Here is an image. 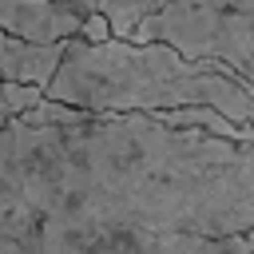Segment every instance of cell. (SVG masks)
I'll return each instance as SVG.
<instances>
[{
  "label": "cell",
  "mask_w": 254,
  "mask_h": 254,
  "mask_svg": "<svg viewBox=\"0 0 254 254\" xmlns=\"http://www.w3.org/2000/svg\"><path fill=\"white\" fill-rule=\"evenodd\" d=\"M115 32H111V20L107 16H99V12H91L87 20H83V32H79V40H87V44H103V40H111Z\"/></svg>",
  "instance_id": "cell-8"
},
{
  "label": "cell",
  "mask_w": 254,
  "mask_h": 254,
  "mask_svg": "<svg viewBox=\"0 0 254 254\" xmlns=\"http://www.w3.org/2000/svg\"><path fill=\"white\" fill-rule=\"evenodd\" d=\"M4 123H8V115H0V127H4Z\"/></svg>",
  "instance_id": "cell-10"
},
{
  "label": "cell",
  "mask_w": 254,
  "mask_h": 254,
  "mask_svg": "<svg viewBox=\"0 0 254 254\" xmlns=\"http://www.w3.org/2000/svg\"><path fill=\"white\" fill-rule=\"evenodd\" d=\"M95 115H159L175 107H214L226 119L254 127V83L218 60H190L171 44L135 40H67L64 64L44 91Z\"/></svg>",
  "instance_id": "cell-2"
},
{
  "label": "cell",
  "mask_w": 254,
  "mask_h": 254,
  "mask_svg": "<svg viewBox=\"0 0 254 254\" xmlns=\"http://www.w3.org/2000/svg\"><path fill=\"white\" fill-rule=\"evenodd\" d=\"M67 4H79V8H87V12H91V0H67Z\"/></svg>",
  "instance_id": "cell-9"
},
{
  "label": "cell",
  "mask_w": 254,
  "mask_h": 254,
  "mask_svg": "<svg viewBox=\"0 0 254 254\" xmlns=\"http://www.w3.org/2000/svg\"><path fill=\"white\" fill-rule=\"evenodd\" d=\"M135 44H171L190 60H218L254 83V0H167Z\"/></svg>",
  "instance_id": "cell-3"
},
{
  "label": "cell",
  "mask_w": 254,
  "mask_h": 254,
  "mask_svg": "<svg viewBox=\"0 0 254 254\" xmlns=\"http://www.w3.org/2000/svg\"><path fill=\"white\" fill-rule=\"evenodd\" d=\"M163 4H167V0H91V12L107 16V20H111V32H115L119 40H131L135 28H139L147 16H155Z\"/></svg>",
  "instance_id": "cell-6"
},
{
  "label": "cell",
  "mask_w": 254,
  "mask_h": 254,
  "mask_svg": "<svg viewBox=\"0 0 254 254\" xmlns=\"http://www.w3.org/2000/svg\"><path fill=\"white\" fill-rule=\"evenodd\" d=\"M91 12L67 0H0V28L36 40V44H64L83 32V20Z\"/></svg>",
  "instance_id": "cell-4"
},
{
  "label": "cell",
  "mask_w": 254,
  "mask_h": 254,
  "mask_svg": "<svg viewBox=\"0 0 254 254\" xmlns=\"http://www.w3.org/2000/svg\"><path fill=\"white\" fill-rule=\"evenodd\" d=\"M44 99V87H32V83H12V79H0V115L16 119L24 115L28 107H36Z\"/></svg>",
  "instance_id": "cell-7"
},
{
  "label": "cell",
  "mask_w": 254,
  "mask_h": 254,
  "mask_svg": "<svg viewBox=\"0 0 254 254\" xmlns=\"http://www.w3.org/2000/svg\"><path fill=\"white\" fill-rule=\"evenodd\" d=\"M64 52H67V40L64 44H36V40H20L0 28V79L32 83V87L48 91V83L56 79V71L64 64Z\"/></svg>",
  "instance_id": "cell-5"
},
{
  "label": "cell",
  "mask_w": 254,
  "mask_h": 254,
  "mask_svg": "<svg viewBox=\"0 0 254 254\" xmlns=\"http://www.w3.org/2000/svg\"><path fill=\"white\" fill-rule=\"evenodd\" d=\"M0 254H254V143L44 95L0 127Z\"/></svg>",
  "instance_id": "cell-1"
}]
</instances>
